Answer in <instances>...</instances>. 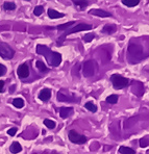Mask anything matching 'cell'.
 <instances>
[{"instance_id": "cell-1", "label": "cell", "mask_w": 149, "mask_h": 154, "mask_svg": "<svg viewBox=\"0 0 149 154\" xmlns=\"http://www.w3.org/2000/svg\"><path fill=\"white\" fill-rule=\"evenodd\" d=\"M37 53L40 54V55L45 56V58L47 60L48 64L50 66H53V67H57V66H60L61 63H62V55H61L58 52L51 51L50 49L47 46H45V45H41V44L38 45Z\"/></svg>"}, {"instance_id": "cell-2", "label": "cell", "mask_w": 149, "mask_h": 154, "mask_svg": "<svg viewBox=\"0 0 149 154\" xmlns=\"http://www.w3.org/2000/svg\"><path fill=\"white\" fill-rule=\"evenodd\" d=\"M98 66L95 60H87L82 66V74L85 77H92L96 74Z\"/></svg>"}, {"instance_id": "cell-3", "label": "cell", "mask_w": 149, "mask_h": 154, "mask_svg": "<svg viewBox=\"0 0 149 154\" xmlns=\"http://www.w3.org/2000/svg\"><path fill=\"white\" fill-rule=\"evenodd\" d=\"M110 81H112L113 85L116 90H122L125 87H127L128 83H129V80L125 77L119 75V74H113L110 76Z\"/></svg>"}, {"instance_id": "cell-4", "label": "cell", "mask_w": 149, "mask_h": 154, "mask_svg": "<svg viewBox=\"0 0 149 154\" xmlns=\"http://www.w3.org/2000/svg\"><path fill=\"white\" fill-rule=\"evenodd\" d=\"M15 55V50L8 44L0 42V56L4 60H12Z\"/></svg>"}, {"instance_id": "cell-5", "label": "cell", "mask_w": 149, "mask_h": 154, "mask_svg": "<svg viewBox=\"0 0 149 154\" xmlns=\"http://www.w3.org/2000/svg\"><path fill=\"white\" fill-rule=\"evenodd\" d=\"M91 29H92V26H91V25H89V24L79 23V24H77L76 26H74L73 28H71V29H69V30H67L66 32H65L64 35H62L61 40H64V38H66L67 35H72V33L79 32V31H85V30H91Z\"/></svg>"}, {"instance_id": "cell-6", "label": "cell", "mask_w": 149, "mask_h": 154, "mask_svg": "<svg viewBox=\"0 0 149 154\" xmlns=\"http://www.w3.org/2000/svg\"><path fill=\"white\" fill-rule=\"evenodd\" d=\"M68 137H69L70 141H71L72 143H74V144L82 145L87 142V137H85V135H81V134H79V133H77L75 130H70Z\"/></svg>"}, {"instance_id": "cell-7", "label": "cell", "mask_w": 149, "mask_h": 154, "mask_svg": "<svg viewBox=\"0 0 149 154\" xmlns=\"http://www.w3.org/2000/svg\"><path fill=\"white\" fill-rule=\"evenodd\" d=\"M17 74L20 78H27L29 76V68L26 64H22L19 66L17 70Z\"/></svg>"}, {"instance_id": "cell-8", "label": "cell", "mask_w": 149, "mask_h": 154, "mask_svg": "<svg viewBox=\"0 0 149 154\" xmlns=\"http://www.w3.org/2000/svg\"><path fill=\"white\" fill-rule=\"evenodd\" d=\"M51 98V90L49 89H43L39 93V99L43 102H46Z\"/></svg>"}, {"instance_id": "cell-9", "label": "cell", "mask_w": 149, "mask_h": 154, "mask_svg": "<svg viewBox=\"0 0 149 154\" xmlns=\"http://www.w3.org/2000/svg\"><path fill=\"white\" fill-rule=\"evenodd\" d=\"M90 15H93V16H97V17H101V18H107V17H112L108 12H105L103 10H90L89 11Z\"/></svg>"}, {"instance_id": "cell-10", "label": "cell", "mask_w": 149, "mask_h": 154, "mask_svg": "<svg viewBox=\"0 0 149 154\" xmlns=\"http://www.w3.org/2000/svg\"><path fill=\"white\" fill-rule=\"evenodd\" d=\"M72 2L75 4L78 11H83L88 5H89L88 0H72Z\"/></svg>"}, {"instance_id": "cell-11", "label": "cell", "mask_w": 149, "mask_h": 154, "mask_svg": "<svg viewBox=\"0 0 149 154\" xmlns=\"http://www.w3.org/2000/svg\"><path fill=\"white\" fill-rule=\"evenodd\" d=\"M73 114V108L72 107H62L60 109V116L63 119H66V118L70 117Z\"/></svg>"}, {"instance_id": "cell-12", "label": "cell", "mask_w": 149, "mask_h": 154, "mask_svg": "<svg viewBox=\"0 0 149 154\" xmlns=\"http://www.w3.org/2000/svg\"><path fill=\"white\" fill-rule=\"evenodd\" d=\"M47 13H48V17L50 18V19H60V18L65 17L64 14L56 12L55 10H52V8H49Z\"/></svg>"}, {"instance_id": "cell-13", "label": "cell", "mask_w": 149, "mask_h": 154, "mask_svg": "<svg viewBox=\"0 0 149 154\" xmlns=\"http://www.w3.org/2000/svg\"><path fill=\"white\" fill-rule=\"evenodd\" d=\"M10 151L14 154H17L22 151V146L20 145V143L18 142H13L12 145L10 147Z\"/></svg>"}, {"instance_id": "cell-14", "label": "cell", "mask_w": 149, "mask_h": 154, "mask_svg": "<svg viewBox=\"0 0 149 154\" xmlns=\"http://www.w3.org/2000/svg\"><path fill=\"white\" fill-rule=\"evenodd\" d=\"M117 30V26L115 24H107L102 29V32L103 33H107V35H112L114 33L115 31Z\"/></svg>"}, {"instance_id": "cell-15", "label": "cell", "mask_w": 149, "mask_h": 154, "mask_svg": "<svg viewBox=\"0 0 149 154\" xmlns=\"http://www.w3.org/2000/svg\"><path fill=\"white\" fill-rule=\"evenodd\" d=\"M119 152L121 154H135V151L134 149L129 148V147H125V146H121L119 148Z\"/></svg>"}, {"instance_id": "cell-16", "label": "cell", "mask_w": 149, "mask_h": 154, "mask_svg": "<svg viewBox=\"0 0 149 154\" xmlns=\"http://www.w3.org/2000/svg\"><path fill=\"white\" fill-rule=\"evenodd\" d=\"M13 105L16 108H23L24 107V100L22 98H15L13 100Z\"/></svg>"}, {"instance_id": "cell-17", "label": "cell", "mask_w": 149, "mask_h": 154, "mask_svg": "<svg viewBox=\"0 0 149 154\" xmlns=\"http://www.w3.org/2000/svg\"><path fill=\"white\" fill-rule=\"evenodd\" d=\"M57 100L60 101V102H68V101H73V99L72 98H69V97H67L66 95H64L63 93H57Z\"/></svg>"}, {"instance_id": "cell-18", "label": "cell", "mask_w": 149, "mask_h": 154, "mask_svg": "<svg viewBox=\"0 0 149 154\" xmlns=\"http://www.w3.org/2000/svg\"><path fill=\"white\" fill-rule=\"evenodd\" d=\"M140 2V0H122V3L124 5L128 6V8H132V6L138 5Z\"/></svg>"}, {"instance_id": "cell-19", "label": "cell", "mask_w": 149, "mask_h": 154, "mask_svg": "<svg viewBox=\"0 0 149 154\" xmlns=\"http://www.w3.org/2000/svg\"><path fill=\"white\" fill-rule=\"evenodd\" d=\"M105 101L110 104H116L117 102H118V95H115V94L110 95L108 97H107Z\"/></svg>"}, {"instance_id": "cell-20", "label": "cell", "mask_w": 149, "mask_h": 154, "mask_svg": "<svg viewBox=\"0 0 149 154\" xmlns=\"http://www.w3.org/2000/svg\"><path fill=\"white\" fill-rule=\"evenodd\" d=\"M3 8L4 11H14L16 8V4L14 2H4L3 3Z\"/></svg>"}, {"instance_id": "cell-21", "label": "cell", "mask_w": 149, "mask_h": 154, "mask_svg": "<svg viewBox=\"0 0 149 154\" xmlns=\"http://www.w3.org/2000/svg\"><path fill=\"white\" fill-rule=\"evenodd\" d=\"M36 67L38 68V70H39L40 72H47L48 71V69H47V67L45 66V64L43 62H41V60H38V62L36 63Z\"/></svg>"}, {"instance_id": "cell-22", "label": "cell", "mask_w": 149, "mask_h": 154, "mask_svg": "<svg viewBox=\"0 0 149 154\" xmlns=\"http://www.w3.org/2000/svg\"><path fill=\"white\" fill-rule=\"evenodd\" d=\"M85 107L87 108L88 110L92 112H97V106L95 105L93 102H87L85 104Z\"/></svg>"}, {"instance_id": "cell-23", "label": "cell", "mask_w": 149, "mask_h": 154, "mask_svg": "<svg viewBox=\"0 0 149 154\" xmlns=\"http://www.w3.org/2000/svg\"><path fill=\"white\" fill-rule=\"evenodd\" d=\"M44 125L46 126L47 128H50V129H53L54 127L56 126L55 122L52 121V120H49V119H45L44 120Z\"/></svg>"}, {"instance_id": "cell-24", "label": "cell", "mask_w": 149, "mask_h": 154, "mask_svg": "<svg viewBox=\"0 0 149 154\" xmlns=\"http://www.w3.org/2000/svg\"><path fill=\"white\" fill-rule=\"evenodd\" d=\"M74 24V22L73 21H71V22H68V23H65V24H62V25H58L56 28L58 29V30H65V29H68L69 27H71L72 25Z\"/></svg>"}, {"instance_id": "cell-25", "label": "cell", "mask_w": 149, "mask_h": 154, "mask_svg": "<svg viewBox=\"0 0 149 154\" xmlns=\"http://www.w3.org/2000/svg\"><path fill=\"white\" fill-rule=\"evenodd\" d=\"M94 38H95L94 33H87V35H85L82 37V41L85 43H89V42H91V41H93Z\"/></svg>"}, {"instance_id": "cell-26", "label": "cell", "mask_w": 149, "mask_h": 154, "mask_svg": "<svg viewBox=\"0 0 149 154\" xmlns=\"http://www.w3.org/2000/svg\"><path fill=\"white\" fill-rule=\"evenodd\" d=\"M44 12V8H43L42 5H38L35 8V10H33V14H35V16H41Z\"/></svg>"}, {"instance_id": "cell-27", "label": "cell", "mask_w": 149, "mask_h": 154, "mask_svg": "<svg viewBox=\"0 0 149 154\" xmlns=\"http://www.w3.org/2000/svg\"><path fill=\"white\" fill-rule=\"evenodd\" d=\"M149 145V137H143V139L140 140V146L142 147V148H145V147H147Z\"/></svg>"}, {"instance_id": "cell-28", "label": "cell", "mask_w": 149, "mask_h": 154, "mask_svg": "<svg viewBox=\"0 0 149 154\" xmlns=\"http://www.w3.org/2000/svg\"><path fill=\"white\" fill-rule=\"evenodd\" d=\"M5 73H6V67L2 64H0V77L3 76Z\"/></svg>"}, {"instance_id": "cell-29", "label": "cell", "mask_w": 149, "mask_h": 154, "mask_svg": "<svg viewBox=\"0 0 149 154\" xmlns=\"http://www.w3.org/2000/svg\"><path fill=\"white\" fill-rule=\"evenodd\" d=\"M16 132H17V128H10L8 130V134L10 135V137H15Z\"/></svg>"}, {"instance_id": "cell-30", "label": "cell", "mask_w": 149, "mask_h": 154, "mask_svg": "<svg viewBox=\"0 0 149 154\" xmlns=\"http://www.w3.org/2000/svg\"><path fill=\"white\" fill-rule=\"evenodd\" d=\"M3 87H4V81L0 80V92H2V91H3Z\"/></svg>"}, {"instance_id": "cell-31", "label": "cell", "mask_w": 149, "mask_h": 154, "mask_svg": "<svg viewBox=\"0 0 149 154\" xmlns=\"http://www.w3.org/2000/svg\"><path fill=\"white\" fill-rule=\"evenodd\" d=\"M25 1H30V0H25Z\"/></svg>"}]
</instances>
